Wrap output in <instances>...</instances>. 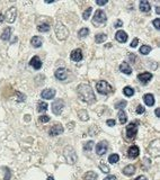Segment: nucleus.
<instances>
[{
    "label": "nucleus",
    "mask_w": 160,
    "mask_h": 180,
    "mask_svg": "<svg viewBox=\"0 0 160 180\" xmlns=\"http://www.w3.org/2000/svg\"><path fill=\"white\" fill-rule=\"evenodd\" d=\"M108 150V143L106 141H101L99 143L96 144L95 151H96V154L98 155H104Z\"/></svg>",
    "instance_id": "9d476101"
},
{
    "label": "nucleus",
    "mask_w": 160,
    "mask_h": 180,
    "mask_svg": "<svg viewBox=\"0 0 160 180\" xmlns=\"http://www.w3.org/2000/svg\"><path fill=\"white\" fill-rule=\"evenodd\" d=\"M140 154V149L138 145H132L127 150V157L130 159H137Z\"/></svg>",
    "instance_id": "4468645a"
},
{
    "label": "nucleus",
    "mask_w": 160,
    "mask_h": 180,
    "mask_svg": "<svg viewBox=\"0 0 160 180\" xmlns=\"http://www.w3.org/2000/svg\"><path fill=\"white\" fill-rule=\"evenodd\" d=\"M6 170V175H5V180H10V170L8 168H5Z\"/></svg>",
    "instance_id": "37998d69"
},
{
    "label": "nucleus",
    "mask_w": 160,
    "mask_h": 180,
    "mask_svg": "<svg viewBox=\"0 0 160 180\" xmlns=\"http://www.w3.org/2000/svg\"><path fill=\"white\" fill-rule=\"evenodd\" d=\"M40 122H42V123H48L51 118H50V116H48V115H42V116H40Z\"/></svg>",
    "instance_id": "58836bf2"
},
{
    "label": "nucleus",
    "mask_w": 160,
    "mask_h": 180,
    "mask_svg": "<svg viewBox=\"0 0 160 180\" xmlns=\"http://www.w3.org/2000/svg\"><path fill=\"white\" fill-rule=\"evenodd\" d=\"M63 157L66 158L67 162L69 164H75L77 160H78V155H77V152L73 147L71 145H67V146L63 149Z\"/></svg>",
    "instance_id": "f03ea898"
},
{
    "label": "nucleus",
    "mask_w": 160,
    "mask_h": 180,
    "mask_svg": "<svg viewBox=\"0 0 160 180\" xmlns=\"http://www.w3.org/2000/svg\"><path fill=\"white\" fill-rule=\"evenodd\" d=\"M148 152L155 158L159 157V140H155L150 143V145L148 146Z\"/></svg>",
    "instance_id": "1a4fd4ad"
},
{
    "label": "nucleus",
    "mask_w": 160,
    "mask_h": 180,
    "mask_svg": "<svg viewBox=\"0 0 160 180\" xmlns=\"http://www.w3.org/2000/svg\"><path fill=\"white\" fill-rule=\"evenodd\" d=\"M37 30L38 32H42V33H48V30H50V25L44 23V24H40L37 26Z\"/></svg>",
    "instance_id": "473e14b6"
},
{
    "label": "nucleus",
    "mask_w": 160,
    "mask_h": 180,
    "mask_svg": "<svg viewBox=\"0 0 160 180\" xmlns=\"http://www.w3.org/2000/svg\"><path fill=\"white\" fill-rule=\"evenodd\" d=\"M16 16H17V10H16V7H10L6 11V15H4L5 20L7 23H14L16 20Z\"/></svg>",
    "instance_id": "6e6552de"
},
{
    "label": "nucleus",
    "mask_w": 160,
    "mask_h": 180,
    "mask_svg": "<svg viewBox=\"0 0 160 180\" xmlns=\"http://www.w3.org/2000/svg\"><path fill=\"white\" fill-rule=\"evenodd\" d=\"M156 12L158 14V15L160 14V7H159V6H157V7H156Z\"/></svg>",
    "instance_id": "603ef678"
},
{
    "label": "nucleus",
    "mask_w": 160,
    "mask_h": 180,
    "mask_svg": "<svg viewBox=\"0 0 160 180\" xmlns=\"http://www.w3.org/2000/svg\"><path fill=\"white\" fill-rule=\"evenodd\" d=\"M94 146V142L93 141H88V142H86L85 144H84V151L85 152H89V151H91V149H93Z\"/></svg>",
    "instance_id": "e433bc0d"
},
{
    "label": "nucleus",
    "mask_w": 160,
    "mask_h": 180,
    "mask_svg": "<svg viewBox=\"0 0 160 180\" xmlns=\"http://www.w3.org/2000/svg\"><path fill=\"white\" fill-rule=\"evenodd\" d=\"M96 89H97V91L99 92L101 95H108V94L113 92V90H114L112 86L105 80L98 81V82L96 83Z\"/></svg>",
    "instance_id": "39448f33"
},
{
    "label": "nucleus",
    "mask_w": 160,
    "mask_h": 180,
    "mask_svg": "<svg viewBox=\"0 0 160 180\" xmlns=\"http://www.w3.org/2000/svg\"><path fill=\"white\" fill-rule=\"evenodd\" d=\"M138 43H139V38H134L133 41H132V43H131V48H137V45H138Z\"/></svg>",
    "instance_id": "a18cd8bd"
},
{
    "label": "nucleus",
    "mask_w": 160,
    "mask_h": 180,
    "mask_svg": "<svg viewBox=\"0 0 160 180\" xmlns=\"http://www.w3.org/2000/svg\"><path fill=\"white\" fill-rule=\"evenodd\" d=\"M129 38L127 34L124 32V30H117L115 34V40L119 42V43H125Z\"/></svg>",
    "instance_id": "a211bd4d"
},
{
    "label": "nucleus",
    "mask_w": 160,
    "mask_h": 180,
    "mask_svg": "<svg viewBox=\"0 0 160 180\" xmlns=\"http://www.w3.org/2000/svg\"><path fill=\"white\" fill-rule=\"evenodd\" d=\"M122 172H123V175H125V176H127V177L133 176L134 173H135V165L129 164V165H126V167H124L122 170Z\"/></svg>",
    "instance_id": "412c9836"
},
{
    "label": "nucleus",
    "mask_w": 160,
    "mask_h": 180,
    "mask_svg": "<svg viewBox=\"0 0 160 180\" xmlns=\"http://www.w3.org/2000/svg\"><path fill=\"white\" fill-rule=\"evenodd\" d=\"M78 117H79L80 121L86 122V121H88V119H89V115H88V113H87V110L81 109V110H79L78 111Z\"/></svg>",
    "instance_id": "bb28decb"
},
{
    "label": "nucleus",
    "mask_w": 160,
    "mask_h": 180,
    "mask_svg": "<svg viewBox=\"0 0 160 180\" xmlns=\"http://www.w3.org/2000/svg\"><path fill=\"white\" fill-rule=\"evenodd\" d=\"M123 94L126 96V97H132L134 95V89L130 86H126L123 88Z\"/></svg>",
    "instance_id": "c756f323"
},
{
    "label": "nucleus",
    "mask_w": 160,
    "mask_h": 180,
    "mask_svg": "<svg viewBox=\"0 0 160 180\" xmlns=\"http://www.w3.org/2000/svg\"><path fill=\"white\" fill-rule=\"evenodd\" d=\"M91 11H93V8L91 7H88L85 11H84V14H82V18H84V20H87V19L89 18Z\"/></svg>",
    "instance_id": "c9c22d12"
},
{
    "label": "nucleus",
    "mask_w": 160,
    "mask_h": 180,
    "mask_svg": "<svg viewBox=\"0 0 160 180\" xmlns=\"http://www.w3.org/2000/svg\"><path fill=\"white\" fill-rule=\"evenodd\" d=\"M139 52L142 55H148L151 52V46H149V45H142L141 48H140V50H139Z\"/></svg>",
    "instance_id": "72a5a7b5"
},
{
    "label": "nucleus",
    "mask_w": 160,
    "mask_h": 180,
    "mask_svg": "<svg viewBox=\"0 0 160 180\" xmlns=\"http://www.w3.org/2000/svg\"><path fill=\"white\" fill-rule=\"evenodd\" d=\"M116 122L114 121V119H107L106 121V125H108L109 127H113V126H115Z\"/></svg>",
    "instance_id": "79ce46f5"
},
{
    "label": "nucleus",
    "mask_w": 160,
    "mask_h": 180,
    "mask_svg": "<svg viewBox=\"0 0 160 180\" xmlns=\"http://www.w3.org/2000/svg\"><path fill=\"white\" fill-rule=\"evenodd\" d=\"M46 180H54V178H53L52 176H50V177H48V179Z\"/></svg>",
    "instance_id": "864d4df0"
},
{
    "label": "nucleus",
    "mask_w": 160,
    "mask_h": 180,
    "mask_svg": "<svg viewBox=\"0 0 160 180\" xmlns=\"http://www.w3.org/2000/svg\"><path fill=\"white\" fill-rule=\"evenodd\" d=\"M106 38H107V35H106V34L99 33L95 36V42H96L97 44H101V43H104L105 41H106Z\"/></svg>",
    "instance_id": "a878e982"
},
{
    "label": "nucleus",
    "mask_w": 160,
    "mask_h": 180,
    "mask_svg": "<svg viewBox=\"0 0 160 180\" xmlns=\"http://www.w3.org/2000/svg\"><path fill=\"white\" fill-rule=\"evenodd\" d=\"M107 22V17H106V14H105L104 10L101 9H98L96 10L95 15H94L93 18V25L95 27H101L103 25H105Z\"/></svg>",
    "instance_id": "7ed1b4c3"
},
{
    "label": "nucleus",
    "mask_w": 160,
    "mask_h": 180,
    "mask_svg": "<svg viewBox=\"0 0 160 180\" xmlns=\"http://www.w3.org/2000/svg\"><path fill=\"white\" fill-rule=\"evenodd\" d=\"M82 58H84V55H82V51L80 48H76L73 51L71 52L70 54V59L73 61V62H79V61H81Z\"/></svg>",
    "instance_id": "dca6fc26"
},
{
    "label": "nucleus",
    "mask_w": 160,
    "mask_h": 180,
    "mask_svg": "<svg viewBox=\"0 0 160 180\" xmlns=\"http://www.w3.org/2000/svg\"><path fill=\"white\" fill-rule=\"evenodd\" d=\"M121 26H123V22L121 20V19H117V20L115 22V24H114V27H117V28H119V27H121Z\"/></svg>",
    "instance_id": "49530a36"
},
{
    "label": "nucleus",
    "mask_w": 160,
    "mask_h": 180,
    "mask_svg": "<svg viewBox=\"0 0 160 180\" xmlns=\"http://www.w3.org/2000/svg\"><path fill=\"white\" fill-rule=\"evenodd\" d=\"M89 35V30L87 28V27H84V28H81V30L78 32V37H80V38H85V37H87Z\"/></svg>",
    "instance_id": "f704fd0d"
},
{
    "label": "nucleus",
    "mask_w": 160,
    "mask_h": 180,
    "mask_svg": "<svg viewBox=\"0 0 160 180\" xmlns=\"http://www.w3.org/2000/svg\"><path fill=\"white\" fill-rule=\"evenodd\" d=\"M64 132V129L63 126L61 125V124H55V125H53L50 129V135L51 136H58L60 134H62Z\"/></svg>",
    "instance_id": "2eb2a0df"
},
{
    "label": "nucleus",
    "mask_w": 160,
    "mask_h": 180,
    "mask_svg": "<svg viewBox=\"0 0 160 180\" xmlns=\"http://www.w3.org/2000/svg\"><path fill=\"white\" fill-rule=\"evenodd\" d=\"M139 123L138 122H133V123H130L129 125L126 126V129H125V133H126V137L129 140H133L135 139V136L138 134V129H139Z\"/></svg>",
    "instance_id": "423d86ee"
},
{
    "label": "nucleus",
    "mask_w": 160,
    "mask_h": 180,
    "mask_svg": "<svg viewBox=\"0 0 160 180\" xmlns=\"http://www.w3.org/2000/svg\"><path fill=\"white\" fill-rule=\"evenodd\" d=\"M10 36H11V28L10 27H6L4 30V32L1 33V36H0V38L2 41H9L10 40Z\"/></svg>",
    "instance_id": "b1692460"
},
{
    "label": "nucleus",
    "mask_w": 160,
    "mask_h": 180,
    "mask_svg": "<svg viewBox=\"0 0 160 180\" xmlns=\"http://www.w3.org/2000/svg\"><path fill=\"white\" fill-rule=\"evenodd\" d=\"M99 169H101V171H103V172H105V173H108V172H109V170H111L108 165L103 164V163H101V164H99Z\"/></svg>",
    "instance_id": "4c0bfd02"
},
{
    "label": "nucleus",
    "mask_w": 160,
    "mask_h": 180,
    "mask_svg": "<svg viewBox=\"0 0 160 180\" xmlns=\"http://www.w3.org/2000/svg\"><path fill=\"white\" fill-rule=\"evenodd\" d=\"M54 30H55V35L59 41L67 40L68 36H69V30H68L67 26H64L62 23H60V22L56 23L55 27H54Z\"/></svg>",
    "instance_id": "20e7f679"
},
{
    "label": "nucleus",
    "mask_w": 160,
    "mask_h": 180,
    "mask_svg": "<svg viewBox=\"0 0 160 180\" xmlns=\"http://www.w3.org/2000/svg\"><path fill=\"white\" fill-rule=\"evenodd\" d=\"M152 24H153V26H155V28H156V30H159L160 28V19L159 18L155 19V20L152 22Z\"/></svg>",
    "instance_id": "a19ab883"
},
{
    "label": "nucleus",
    "mask_w": 160,
    "mask_h": 180,
    "mask_svg": "<svg viewBox=\"0 0 160 180\" xmlns=\"http://www.w3.org/2000/svg\"><path fill=\"white\" fill-rule=\"evenodd\" d=\"M135 111H137V114L141 115V114H143V113L145 111V108L142 106V105H139V106L137 107V110H135Z\"/></svg>",
    "instance_id": "ea45409f"
},
{
    "label": "nucleus",
    "mask_w": 160,
    "mask_h": 180,
    "mask_svg": "<svg viewBox=\"0 0 160 180\" xmlns=\"http://www.w3.org/2000/svg\"><path fill=\"white\" fill-rule=\"evenodd\" d=\"M30 44L35 48H41L42 44H43V38L41 36H33L30 38Z\"/></svg>",
    "instance_id": "aec40b11"
},
{
    "label": "nucleus",
    "mask_w": 160,
    "mask_h": 180,
    "mask_svg": "<svg viewBox=\"0 0 160 180\" xmlns=\"http://www.w3.org/2000/svg\"><path fill=\"white\" fill-rule=\"evenodd\" d=\"M151 79H152V73H150V72H142V73L138 74V80L142 85H147Z\"/></svg>",
    "instance_id": "ddd939ff"
},
{
    "label": "nucleus",
    "mask_w": 160,
    "mask_h": 180,
    "mask_svg": "<svg viewBox=\"0 0 160 180\" xmlns=\"http://www.w3.org/2000/svg\"><path fill=\"white\" fill-rule=\"evenodd\" d=\"M119 71L124 74H131L132 73V69H131V66L129 63L126 62H123L119 64Z\"/></svg>",
    "instance_id": "5701e85b"
},
{
    "label": "nucleus",
    "mask_w": 160,
    "mask_h": 180,
    "mask_svg": "<svg viewBox=\"0 0 160 180\" xmlns=\"http://www.w3.org/2000/svg\"><path fill=\"white\" fill-rule=\"evenodd\" d=\"M55 94H56L55 89L46 88V89H44V90L41 92V97L43 98V99H46V100L53 99V98L55 97Z\"/></svg>",
    "instance_id": "f8f14e48"
},
{
    "label": "nucleus",
    "mask_w": 160,
    "mask_h": 180,
    "mask_svg": "<svg viewBox=\"0 0 160 180\" xmlns=\"http://www.w3.org/2000/svg\"><path fill=\"white\" fill-rule=\"evenodd\" d=\"M30 65L33 68V69H35V70H40L42 68V61L41 59H40V56H33L32 59H30Z\"/></svg>",
    "instance_id": "f3484780"
},
{
    "label": "nucleus",
    "mask_w": 160,
    "mask_h": 180,
    "mask_svg": "<svg viewBox=\"0 0 160 180\" xmlns=\"http://www.w3.org/2000/svg\"><path fill=\"white\" fill-rule=\"evenodd\" d=\"M103 180H116V177L114 176V175H109V176L105 177V179Z\"/></svg>",
    "instance_id": "de8ad7c7"
},
{
    "label": "nucleus",
    "mask_w": 160,
    "mask_h": 180,
    "mask_svg": "<svg viewBox=\"0 0 160 180\" xmlns=\"http://www.w3.org/2000/svg\"><path fill=\"white\" fill-rule=\"evenodd\" d=\"M68 70L66 68H59V69H56V71L54 72V76L58 80L60 81H64L68 79Z\"/></svg>",
    "instance_id": "9b49d317"
},
{
    "label": "nucleus",
    "mask_w": 160,
    "mask_h": 180,
    "mask_svg": "<svg viewBox=\"0 0 160 180\" xmlns=\"http://www.w3.org/2000/svg\"><path fill=\"white\" fill-rule=\"evenodd\" d=\"M155 114H156L157 117H159V116H160V110H159V108H157V109L155 110Z\"/></svg>",
    "instance_id": "8fccbe9b"
},
{
    "label": "nucleus",
    "mask_w": 160,
    "mask_h": 180,
    "mask_svg": "<svg viewBox=\"0 0 160 180\" xmlns=\"http://www.w3.org/2000/svg\"><path fill=\"white\" fill-rule=\"evenodd\" d=\"M77 92H78L79 99L86 104H94L96 101V96L94 92V89L87 83H80L77 87Z\"/></svg>",
    "instance_id": "f257e3e1"
},
{
    "label": "nucleus",
    "mask_w": 160,
    "mask_h": 180,
    "mask_svg": "<svg viewBox=\"0 0 160 180\" xmlns=\"http://www.w3.org/2000/svg\"><path fill=\"white\" fill-rule=\"evenodd\" d=\"M117 116H119V123H121L122 125H123V124H125V123L127 122V115H126V113H125L124 110H119V115H117Z\"/></svg>",
    "instance_id": "cd10ccee"
},
{
    "label": "nucleus",
    "mask_w": 160,
    "mask_h": 180,
    "mask_svg": "<svg viewBox=\"0 0 160 180\" xmlns=\"http://www.w3.org/2000/svg\"><path fill=\"white\" fill-rule=\"evenodd\" d=\"M139 9H140V11H142V12H148V11H150V9H151L150 2L149 1H147V0H142V1H140V4H139Z\"/></svg>",
    "instance_id": "4be33fe9"
},
{
    "label": "nucleus",
    "mask_w": 160,
    "mask_h": 180,
    "mask_svg": "<svg viewBox=\"0 0 160 180\" xmlns=\"http://www.w3.org/2000/svg\"><path fill=\"white\" fill-rule=\"evenodd\" d=\"M97 173L95 171H87L84 175V180H96L97 179Z\"/></svg>",
    "instance_id": "393cba45"
},
{
    "label": "nucleus",
    "mask_w": 160,
    "mask_h": 180,
    "mask_svg": "<svg viewBox=\"0 0 160 180\" xmlns=\"http://www.w3.org/2000/svg\"><path fill=\"white\" fill-rule=\"evenodd\" d=\"M119 161V155L116 154V153H113V154H111L108 157V162H109L111 164H115V163H117Z\"/></svg>",
    "instance_id": "7c9ffc66"
},
{
    "label": "nucleus",
    "mask_w": 160,
    "mask_h": 180,
    "mask_svg": "<svg viewBox=\"0 0 160 180\" xmlns=\"http://www.w3.org/2000/svg\"><path fill=\"white\" fill-rule=\"evenodd\" d=\"M143 101H144V104L147 105V106H153L155 105V96L152 95V94H145L144 96H143Z\"/></svg>",
    "instance_id": "6ab92c4d"
},
{
    "label": "nucleus",
    "mask_w": 160,
    "mask_h": 180,
    "mask_svg": "<svg viewBox=\"0 0 160 180\" xmlns=\"http://www.w3.org/2000/svg\"><path fill=\"white\" fill-rule=\"evenodd\" d=\"M135 180H148V178H147L145 176H139Z\"/></svg>",
    "instance_id": "09e8293b"
},
{
    "label": "nucleus",
    "mask_w": 160,
    "mask_h": 180,
    "mask_svg": "<svg viewBox=\"0 0 160 180\" xmlns=\"http://www.w3.org/2000/svg\"><path fill=\"white\" fill-rule=\"evenodd\" d=\"M107 2H108L107 0H96V4L98 5V6H105Z\"/></svg>",
    "instance_id": "c03bdc74"
},
{
    "label": "nucleus",
    "mask_w": 160,
    "mask_h": 180,
    "mask_svg": "<svg viewBox=\"0 0 160 180\" xmlns=\"http://www.w3.org/2000/svg\"><path fill=\"white\" fill-rule=\"evenodd\" d=\"M64 108V101L62 99H56L54 100L51 105V109H52V113L56 116H59L62 111H63Z\"/></svg>",
    "instance_id": "0eeeda50"
},
{
    "label": "nucleus",
    "mask_w": 160,
    "mask_h": 180,
    "mask_svg": "<svg viewBox=\"0 0 160 180\" xmlns=\"http://www.w3.org/2000/svg\"><path fill=\"white\" fill-rule=\"evenodd\" d=\"M5 20V18H4V15H2V14H1V12H0V24H1V23L4 22Z\"/></svg>",
    "instance_id": "3c124183"
},
{
    "label": "nucleus",
    "mask_w": 160,
    "mask_h": 180,
    "mask_svg": "<svg viewBox=\"0 0 160 180\" xmlns=\"http://www.w3.org/2000/svg\"><path fill=\"white\" fill-rule=\"evenodd\" d=\"M127 105V101L126 100H119V101H117V103L114 105V108L115 109H119V110H123L124 109V107H126Z\"/></svg>",
    "instance_id": "2f4dec72"
},
{
    "label": "nucleus",
    "mask_w": 160,
    "mask_h": 180,
    "mask_svg": "<svg viewBox=\"0 0 160 180\" xmlns=\"http://www.w3.org/2000/svg\"><path fill=\"white\" fill-rule=\"evenodd\" d=\"M48 109V105L44 101H38L37 104V111L38 113H44Z\"/></svg>",
    "instance_id": "c85d7f7f"
}]
</instances>
